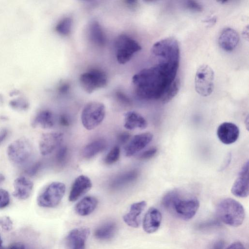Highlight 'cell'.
Wrapping results in <instances>:
<instances>
[{"mask_svg": "<svg viewBox=\"0 0 249 249\" xmlns=\"http://www.w3.org/2000/svg\"><path fill=\"white\" fill-rule=\"evenodd\" d=\"M178 67V64L158 62L140 71L132 79L136 95L142 99L160 101L177 78Z\"/></svg>", "mask_w": 249, "mask_h": 249, "instance_id": "1", "label": "cell"}, {"mask_svg": "<svg viewBox=\"0 0 249 249\" xmlns=\"http://www.w3.org/2000/svg\"><path fill=\"white\" fill-rule=\"evenodd\" d=\"M163 206L172 214L183 220L192 219L196 214L199 202L195 196L173 190L167 193L161 201Z\"/></svg>", "mask_w": 249, "mask_h": 249, "instance_id": "2", "label": "cell"}, {"mask_svg": "<svg viewBox=\"0 0 249 249\" xmlns=\"http://www.w3.org/2000/svg\"><path fill=\"white\" fill-rule=\"evenodd\" d=\"M216 214L222 222L235 227L242 225L245 215L242 205L231 198H224L218 203Z\"/></svg>", "mask_w": 249, "mask_h": 249, "instance_id": "3", "label": "cell"}, {"mask_svg": "<svg viewBox=\"0 0 249 249\" xmlns=\"http://www.w3.org/2000/svg\"><path fill=\"white\" fill-rule=\"evenodd\" d=\"M151 51L158 62L179 65V47L178 41L174 37H166L155 42Z\"/></svg>", "mask_w": 249, "mask_h": 249, "instance_id": "4", "label": "cell"}, {"mask_svg": "<svg viewBox=\"0 0 249 249\" xmlns=\"http://www.w3.org/2000/svg\"><path fill=\"white\" fill-rule=\"evenodd\" d=\"M7 154L13 164L19 166L27 165L33 159V146L27 139L20 138L8 145Z\"/></svg>", "mask_w": 249, "mask_h": 249, "instance_id": "5", "label": "cell"}, {"mask_svg": "<svg viewBox=\"0 0 249 249\" xmlns=\"http://www.w3.org/2000/svg\"><path fill=\"white\" fill-rule=\"evenodd\" d=\"M66 192V185L59 181L53 182L46 186L37 197L38 206L44 208H54L62 199Z\"/></svg>", "mask_w": 249, "mask_h": 249, "instance_id": "6", "label": "cell"}, {"mask_svg": "<svg viewBox=\"0 0 249 249\" xmlns=\"http://www.w3.org/2000/svg\"><path fill=\"white\" fill-rule=\"evenodd\" d=\"M105 115L106 107L103 103L89 102L85 106L82 111V124L88 130L94 129L102 122Z\"/></svg>", "mask_w": 249, "mask_h": 249, "instance_id": "7", "label": "cell"}, {"mask_svg": "<svg viewBox=\"0 0 249 249\" xmlns=\"http://www.w3.org/2000/svg\"><path fill=\"white\" fill-rule=\"evenodd\" d=\"M115 47L116 59L121 64L128 62L135 53L142 49L137 41L125 35L118 37L115 42Z\"/></svg>", "mask_w": 249, "mask_h": 249, "instance_id": "8", "label": "cell"}, {"mask_svg": "<svg viewBox=\"0 0 249 249\" xmlns=\"http://www.w3.org/2000/svg\"><path fill=\"white\" fill-rule=\"evenodd\" d=\"M214 74L208 65H200L196 70L195 78V87L196 92L203 97L209 96L214 87Z\"/></svg>", "mask_w": 249, "mask_h": 249, "instance_id": "9", "label": "cell"}, {"mask_svg": "<svg viewBox=\"0 0 249 249\" xmlns=\"http://www.w3.org/2000/svg\"><path fill=\"white\" fill-rule=\"evenodd\" d=\"M80 84L83 89L88 93L105 87L107 77L102 71L92 69L82 73L79 77Z\"/></svg>", "mask_w": 249, "mask_h": 249, "instance_id": "10", "label": "cell"}, {"mask_svg": "<svg viewBox=\"0 0 249 249\" xmlns=\"http://www.w3.org/2000/svg\"><path fill=\"white\" fill-rule=\"evenodd\" d=\"M63 137V134L60 132H52L42 134L39 142L40 154L43 156L51 154L61 144Z\"/></svg>", "mask_w": 249, "mask_h": 249, "instance_id": "11", "label": "cell"}, {"mask_svg": "<svg viewBox=\"0 0 249 249\" xmlns=\"http://www.w3.org/2000/svg\"><path fill=\"white\" fill-rule=\"evenodd\" d=\"M89 229L75 228L71 231L65 239L67 249H85L87 239L89 234Z\"/></svg>", "mask_w": 249, "mask_h": 249, "instance_id": "12", "label": "cell"}, {"mask_svg": "<svg viewBox=\"0 0 249 249\" xmlns=\"http://www.w3.org/2000/svg\"><path fill=\"white\" fill-rule=\"evenodd\" d=\"M153 134L144 132L135 135L125 144L124 153L126 157H131L144 148L152 140Z\"/></svg>", "mask_w": 249, "mask_h": 249, "instance_id": "13", "label": "cell"}, {"mask_svg": "<svg viewBox=\"0 0 249 249\" xmlns=\"http://www.w3.org/2000/svg\"><path fill=\"white\" fill-rule=\"evenodd\" d=\"M249 161H247L239 172L238 177L231 187V192L235 196L246 197L249 193Z\"/></svg>", "mask_w": 249, "mask_h": 249, "instance_id": "14", "label": "cell"}, {"mask_svg": "<svg viewBox=\"0 0 249 249\" xmlns=\"http://www.w3.org/2000/svg\"><path fill=\"white\" fill-rule=\"evenodd\" d=\"M239 129L234 124L224 122L220 124L216 134L220 141L225 144H231L235 142L239 136Z\"/></svg>", "mask_w": 249, "mask_h": 249, "instance_id": "15", "label": "cell"}, {"mask_svg": "<svg viewBox=\"0 0 249 249\" xmlns=\"http://www.w3.org/2000/svg\"><path fill=\"white\" fill-rule=\"evenodd\" d=\"M92 187V182L90 178L85 175L78 176L74 181L71 186L69 200L74 202L86 194Z\"/></svg>", "mask_w": 249, "mask_h": 249, "instance_id": "16", "label": "cell"}, {"mask_svg": "<svg viewBox=\"0 0 249 249\" xmlns=\"http://www.w3.org/2000/svg\"><path fill=\"white\" fill-rule=\"evenodd\" d=\"M238 33L234 29L227 27L223 29L218 37V44L223 50L230 52L233 51L239 41Z\"/></svg>", "mask_w": 249, "mask_h": 249, "instance_id": "17", "label": "cell"}, {"mask_svg": "<svg viewBox=\"0 0 249 249\" xmlns=\"http://www.w3.org/2000/svg\"><path fill=\"white\" fill-rule=\"evenodd\" d=\"M13 186V196L20 200H25L31 196L34 183L29 178L20 176L15 179Z\"/></svg>", "mask_w": 249, "mask_h": 249, "instance_id": "18", "label": "cell"}, {"mask_svg": "<svg viewBox=\"0 0 249 249\" xmlns=\"http://www.w3.org/2000/svg\"><path fill=\"white\" fill-rule=\"evenodd\" d=\"M162 215L157 208L151 207L145 213L142 222L143 230L148 233L156 232L160 227Z\"/></svg>", "mask_w": 249, "mask_h": 249, "instance_id": "19", "label": "cell"}, {"mask_svg": "<svg viewBox=\"0 0 249 249\" xmlns=\"http://www.w3.org/2000/svg\"><path fill=\"white\" fill-rule=\"evenodd\" d=\"M146 206L145 201H141L132 204L127 213L123 216L124 222L132 228H138L140 226V216Z\"/></svg>", "mask_w": 249, "mask_h": 249, "instance_id": "20", "label": "cell"}, {"mask_svg": "<svg viewBox=\"0 0 249 249\" xmlns=\"http://www.w3.org/2000/svg\"><path fill=\"white\" fill-rule=\"evenodd\" d=\"M124 127L128 130L144 129L147 126V122L145 118L135 111H128L124 114Z\"/></svg>", "mask_w": 249, "mask_h": 249, "instance_id": "21", "label": "cell"}, {"mask_svg": "<svg viewBox=\"0 0 249 249\" xmlns=\"http://www.w3.org/2000/svg\"><path fill=\"white\" fill-rule=\"evenodd\" d=\"M98 202L97 199L93 196L84 197L75 205V212L80 216H87L95 210Z\"/></svg>", "mask_w": 249, "mask_h": 249, "instance_id": "22", "label": "cell"}, {"mask_svg": "<svg viewBox=\"0 0 249 249\" xmlns=\"http://www.w3.org/2000/svg\"><path fill=\"white\" fill-rule=\"evenodd\" d=\"M55 124L53 113L49 110L39 111L32 121L34 127H40L44 129H50L53 127Z\"/></svg>", "mask_w": 249, "mask_h": 249, "instance_id": "23", "label": "cell"}, {"mask_svg": "<svg viewBox=\"0 0 249 249\" xmlns=\"http://www.w3.org/2000/svg\"><path fill=\"white\" fill-rule=\"evenodd\" d=\"M106 140L103 139L95 140L87 144L82 149V157L86 159H89L103 152L107 147Z\"/></svg>", "mask_w": 249, "mask_h": 249, "instance_id": "24", "label": "cell"}, {"mask_svg": "<svg viewBox=\"0 0 249 249\" xmlns=\"http://www.w3.org/2000/svg\"><path fill=\"white\" fill-rule=\"evenodd\" d=\"M117 224L114 221H107L99 226L94 231V237L100 240L106 241L114 237L117 231Z\"/></svg>", "mask_w": 249, "mask_h": 249, "instance_id": "25", "label": "cell"}, {"mask_svg": "<svg viewBox=\"0 0 249 249\" xmlns=\"http://www.w3.org/2000/svg\"><path fill=\"white\" fill-rule=\"evenodd\" d=\"M89 35L92 41L99 46H104L106 42L104 33L100 24L96 21L91 22L89 25Z\"/></svg>", "mask_w": 249, "mask_h": 249, "instance_id": "26", "label": "cell"}, {"mask_svg": "<svg viewBox=\"0 0 249 249\" xmlns=\"http://www.w3.org/2000/svg\"><path fill=\"white\" fill-rule=\"evenodd\" d=\"M138 176L137 170L126 172L115 178L111 182L110 186L113 188L122 187L135 180Z\"/></svg>", "mask_w": 249, "mask_h": 249, "instance_id": "27", "label": "cell"}, {"mask_svg": "<svg viewBox=\"0 0 249 249\" xmlns=\"http://www.w3.org/2000/svg\"><path fill=\"white\" fill-rule=\"evenodd\" d=\"M180 87V81L176 78L164 92L160 102L165 104L170 101L178 93Z\"/></svg>", "mask_w": 249, "mask_h": 249, "instance_id": "28", "label": "cell"}, {"mask_svg": "<svg viewBox=\"0 0 249 249\" xmlns=\"http://www.w3.org/2000/svg\"><path fill=\"white\" fill-rule=\"evenodd\" d=\"M71 19L69 18H66L61 20L56 25V31L61 35L67 36L71 32Z\"/></svg>", "mask_w": 249, "mask_h": 249, "instance_id": "29", "label": "cell"}, {"mask_svg": "<svg viewBox=\"0 0 249 249\" xmlns=\"http://www.w3.org/2000/svg\"><path fill=\"white\" fill-rule=\"evenodd\" d=\"M120 155V148L118 145L113 147L106 155L104 162L107 165L115 163L119 159Z\"/></svg>", "mask_w": 249, "mask_h": 249, "instance_id": "30", "label": "cell"}, {"mask_svg": "<svg viewBox=\"0 0 249 249\" xmlns=\"http://www.w3.org/2000/svg\"><path fill=\"white\" fill-rule=\"evenodd\" d=\"M68 155L67 147L66 146H61L57 150L55 155L56 162L60 164H64L67 159Z\"/></svg>", "mask_w": 249, "mask_h": 249, "instance_id": "31", "label": "cell"}, {"mask_svg": "<svg viewBox=\"0 0 249 249\" xmlns=\"http://www.w3.org/2000/svg\"><path fill=\"white\" fill-rule=\"evenodd\" d=\"M10 201V195L7 191L0 189V209H2L8 206Z\"/></svg>", "mask_w": 249, "mask_h": 249, "instance_id": "32", "label": "cell"}, {"mask_svg": "<svg viewBox=\"0 0 249 249\" xmlns=\"http://www.w3.org/2000/svg\"><path fill=\"white\" fill-rule=\"evenodd\" d=\"M0 226L3 230L8 231L13 229V223L9 216H2L0 217Z\"/></svg>", "mask_w": 249, "mask_h": 249, "instance_id": "33", "label": "cell"}, {"mask_svg": "<svg viewBox=\"0 0 249 249\" xmlns=\"http://www.w3.org/2000/svg\"><path fill=\"white\" fill-rule=\"evenodd\" d=\"M158 149L156 147H151L143 152L139 156V159L142 160H146L153 158L157 153Z\"/></svg>", "mask_w": 249, "mask_h": 249, "instance_id": "34", "label": "cell"}, {"mask_svg": "<svg viewBox=\"0 0 249 249\" xmlns=\"http://www.w3.org/2000/svg\"><path fill=\"white\" fill-rule=\"evenodd\" d=\"M186 7L193 12H199L203 10L202 6L198 2L194 0H188L186 2Z\"/></svg>", "mask_w": 249, "mask_h": 249, "instance_id": "35", "label": "cell"}, {"mask_svg": "<svg viewBox=\"0 0 249 249\" xmlns=\"http://www.w3.org/2000/svg\"><path fill=\"white\" fill-rule=\"evenodd\" d=\"M131 135L127 132H123L119 133L117 137V141L119 144H126L129 141Z\"/></svg>", "mask_w": 249, "mask_h": 249, "instance_id": "36", "label": "cell"}, {"mask_svg": "<svg viewBox=\"0 0 249 249\" xmlns=\"http://www.w3.org/2000/svg\"><path fill=\"white\" fill-rule=\"evenodd\" d=\"M41 164L39 162L32 163L28 166L26 169V173L30 176H34L39 170Z\"/></svg>", "mask_w": 249, "mask_h": 249, "instance_id": "37", "label": "cell"}, {"mask_svg": "<svg viewBox=\"0 0 249 249\" xmlns=\"http://www.w3.org/2000/svg\"><path fill=\"white\" fill-rule=\"evenodd\" d=\"M117 98L122 104L125 105H131V101L129 98L122 92L118 91L116 93Z\"/></svg>", "mask_w": 249, "mask_h": 249, "instance_id": "38", "label": "cell"}, {"mask_svg": "<svg viewBox=\"0 0 249 249\" xmlns=\"http://www.w3.org/2000/svg\"><path fill=\"white\" fill-rule=\"evenodd\" d=\"M59 123L63 126H69L71 124L70 118L65 114H62L59 118Z\"/></svg>", "mask_w": 249, "mask_h": 249, "instance_id": "39", "label": "cell"}, {"mask_svg": "<svg viewBox=\"0 0 249 249\" xmlns=\"http://www.w3.org/2000/svg\"><path fill=\"white\" fill-rule=\"evenodd\" d=\"M225 242L222 240H218L212 244L210 249H224Z\"/></svg>", "mask_w": 249, "mask_h": 249, "instance_id": "40", "label": "cell"}, {"mask_svg": "<svg viewBox=\"0 0 249 249\" xmlns=\"http://www.w3.org/2000/svg\"><path fill=\"white\" fill-rule=\"evenodd\" d=\"M226 249H246V248L241 242L237 241L231 244Z\"/></svg>", "mask_w": 249, "mask_h": 249, "instance_id": "41", "label": "cell"}, {"mask_svg": "<svg viewBox=\"0 0 249 249\" xmlns=\"http://www.w3.org/2000/svg\"><path fill=\"white\" fill-rule=\"evenodd\" d=\"M8 134V131L6 128L0 129V144L6 139Z\"/></svg>", "mask_w": 249, "mask_h": 249, "instance_id": "42", "label": "cell"}, {"mask_svg": "<svg viewBox=\"0 0 249 249\" xmlns=\"http://www.w3.org/2000/svg\"><path fill=\"white\" fill-rule=\"evenodd\" d=\"M4 249H25V246L21 243H15Z\"/></svg>", "mask_w": 249, "mask_h": 249, "instance_id": "43", "label": "cell"}, {"mask_svg": "<svg viewBox=\"0 0 249 249\" xmlns=\"http://www.w3.org/2000/svg\"><path fill=\"white\" fill-rule=\"evenodd\" d=\"M69 85L67 84H64L60 87L59 90L62 93H65L69 89Z\"/></svg>", "mask_w": 249, "mask_h": 249, "instance_id": "44", "label": "cell"}, {"mask_svg": "<svg viewBox=\"0 0 249 249\" xmlns=\"http://www.w3.org/2000/svg\"><path fill=\"white\" fill-rule=\"evenodd\" d=\"M5 179L4 176L1 173H0V184H1Z\"/></svg>", "mask_w": 249, "mask_h": 249, "instance_id": "45", "label": "cell"}, {"mask_svg": "<svg viewBox=\"0 0 249 249\" xmlns=\"http://www.w3.org/2000/svg\"><path fill=\"white\" fill-rule=\"evenodd\" d=\"M0 249H4V247L2 246V241L0 236Z\"/></svg>", "mask_w": 249, "mask_h": 249, "instance_id": "46", "label": "cell"}]
</instances>
